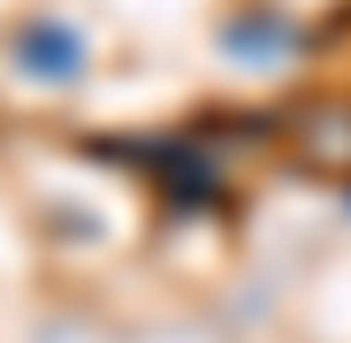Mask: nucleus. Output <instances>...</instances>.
Masks as SVG:
<instances>
[]
</instances>
